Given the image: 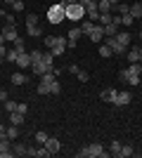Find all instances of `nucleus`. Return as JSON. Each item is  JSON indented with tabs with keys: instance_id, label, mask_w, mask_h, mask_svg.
<instances>
[{
	"instance_id": "39",
	"label": "nucleus",
	"mask_w": 142,
	"mask_h": 158,
	"mask_svg": "<svg viewBox=\"0 0 142 158\" xmlns=\"http://www.w3.org/2000/svg\"><path fill=\"white\" fill-rule=\"evenodd\" d=\"M118 151H121V142H111V153L118 156Z\"/></svg>"
},
{
	"instance_id": "36",
	"label": "nucleus",
	"mask_w": 142,
	"mask_h": 158,
	"mask_svg": "<svg viewBox=\"0 0 142 158\" xmlns=\"http://www.w3.org/2000/svg\"><path fill=\"white\" fill-rule=\"evenodd\" d=\"M111 54H114V52H111V47H109V45H100V57H111Z\"/></svg>"
},
{
	"instance_id": "10",
	"label": "nucleus",
	"mask_w": 142,
	"mask_h": 158,
	"mask_svg": "<svg viewBox=\"0 0 142 158\" xmlns=\"http://www.w3.org/2000/svg\"><path fill=\"white\" fill-rule=\"evenodd\" d=\"M116 40H118V45H123V47H128V43H130V38H133V35H130V31H118L114 35Z\"/></svg>"
},
{
	"instance_id": "7",
	"label": "nucleus",
	"mask_w": 142,
	"mask_h": 158,
	"mask_svg": "<svg viewBox=\"0 0 142 158\" xmlns=\"http://www.w3.org/2000/svg\"><path fill=\"white\" fill-rule=\"evenodd\" d=\"M0 31H2V35H5L7 43H14V40L19 38V35H17V26H10V24H7V26L0 28Z\"/></svg>"
},
{
	"instance_id": "11",
	"label": "nucleus",
	"mask_w": 142,
	"mask_h": 158,
	"mask_svg": "<svg viewBox=\"0 0 142 158\" xmlns=\"http://www.w3.org/2000/svg\"><path fill=\"white\" fill-rule=\"evenodd\" d=\"M14 64L19 66V69H28V66H31V57H28V52H21L19 57H17Z\"/></svg>"
},
{
	"instance_id": "52",
	"label": "nucleus",
	"mask_w": 142,
	"mask_h": 158,
	"mask_svg": "<svg viewBox=\"0 0 142 158\" xmlns=\"http://www.w3.org/2000/svg\"><path fill=\"white\" fill-rule=\"evenodd\" d=\"M137 38H140V40H142V31H140V33H137Z\"/></svg>"
},
{
	"instance_id": "23",
	"label": "nucleus",
	"mask_w": 142,
	"mask_h": 158,
	"mask_svg": "<svg viewBox=\"0 0 142 158\" xmlns=\"http://www.w3.org/2000/svg\"><path fill=\"white\" fill-rule=\"evenodd\" d=\"M26 80H28V78H26L21 71H19V73H12V83H14V85H24Z\"/></svg>"
},
{
	"instance_id": "33",
	"label": "nucleus",
	"mask_w": 142,
	"mask_h": 158,
	"mask_svg": "<svg viewBox=\"0 0 142 158\" xmlns=\"http://www.w3.org/2000/svg\"><path fill=\"white\" fill-rule=\"evenodd\" d=\"M2 104H5V111H7V113L17 111V102H12V99H7V102H2Z\"/></svg>"
},
{
	"instance_id": "28",
	"label": "nucleus",
	"mask_w": 142,
	"mask_h": 158,
	"mask_svg": "<svg viewBox=\"0 0 142 158\" xmlns=\"http://www.w3.org/2000/svg\"><path fill=\"white\" fill-rule=\"evenodd\" d=\"M17 57H19V52H17V50L12 47V50H7V54H5V61H12V64H14V61H17Z\"/></svg>"
},
{
	"instance_id": "22",
	"label": "nucleus",
	"mask_w": 142,
	"mask_h": 158,
	"mask_svg": "<svg viewBox=\"0 0 142 158\" xmlns=\"http://www.w3.org/2000/svg\"><path fill=\"white\" fill-rule=\"evenodd\" d=\"M81 35H83V31H81V26H74V28H71V31H69V35H67V40H74V43H76V40L81 38Z\"/></svg>"
},
{
	"instance_id": "2",
	"label": "nucleus",
	"mask_w": 142,
	"mask_h": 158,
	"mask_svg": "<svg viewBox=\"0 0 142 158\" xmlns=\"http://www.w3.org/2000/svg\"><path fill=\"white\" fill-rule=\"evenodd\" d=\"M64 14H67V19H71V24H76V21H83V17H85V7H83L81 2H71V5L67 2Z\"/></svg>"
},
{
	"instance_id": "55",
	"label": "nucleus",
	"mask_w": 142,
	"mask_h": 158,
	"mask_svg": "<svg viewBox=\"0 0 142 158\" xmlns=\"http://www.w3.org/2000/svg\"><path fill=\"white\" fill-rule=\"evenodd\" d=\"M140 2H142V0H140Z\"/></svg>"
},
{
	"instance_id": "43",
	"label": "nucleus",
	"mask_w": 142,
	"mask_h": 158,
	"mask_svg": "<svg viewBox=\"0 0 142 158\" xmlns=\"http://www.w3.org/2000/svg\"><path fill=\"white\" fill-rule=\"evenodd\" d=\"M69 71H71V73L76 76V73H78V66H76V64H69Z\"/></svg>"
},
{
	"instance_id": "3",
	"label": "nucleus",
	"mask_w": 142,
	"mask_h": 158,
	"mask_svg": "<svg viewBox=\"0 0 142 158\" xmlns=\"http://www.w3.org/2000/svg\"><path fill=\"white\" fill-rule=\"evenodd\" d=\"M78 158H107V151L102 149V144H88L78 151Z\"/></svg>"
},
{
	"instance_id": "9",
	"label": "nucleus",
	"mask_w": 142,
	"mask_h": 158,
	"mask_svg": "<svg viewBox=\"0 0 142 158\" xmlns=\"http://www.w3.org/2000/svg\"><path fill=\"white\" fill-rule=\"evenodd\" d=\"M90 40H93V43H100V40H104V28H102L100 24H95V28L90 31Z\"/></svg>"
},
{
	"instance_id": "26",
	"label": "nucleus",
	"mask_w": 142,
	"mask_h": 158,
	"mask_svg": "<svg viewBox=\"0 0 142 158\" xmlns=\"http://www.w3.org/2000/svg\"><path fill=\"white\" fill-rule=\"evenodd\" d=\"M118 156H121V158L133 156V146H130V144H121V151H118Z\"/></svg>"
},
{
	"instance_id": "51",
	"label": "nucleus",
	"mask_w": 142,
	"mask_h": 158,
	"mask_svg": "<svg viewBox=\"0 0 142 158\" xmlns=\"http://www.w3.org/2000/svg\"><path fill=\"white\" fill-rule=\"evenodd\" d=\"M2 64H5V57H0V66H2Z\"/></svg>"
},
{
	"instance_id": "17",
	"label": "nucleus",
	"mask_w": 142,
	"mask_h": 158,
	"mask_svg": "<svg viewBox=\"0 0 142 158\" xmlns=\"http://www.w3.org/2000/svg\"><path fill=\"white\" fill-rule=\"evenodd\" d=\"M95 28V21H90V19H83L81 21V31H83V35H90V31Z\"/></svg>"
},
{
	"instance_id": "40",
	"label": "nucleus",
	"mask_w": 142,
	"mask_h": 158,
	"mask_svg": "<svg viewBox=\"0 0 142 158\" xmlns=\"http://www.w3.org/2000/svg\"><path fill=\"white\" fill-rule=\"evenodd\" d=\"M17 111L26 116V113H28V104H17Z\"/></svg>"
},
{
	"instance_id": "38",
	"label": "nucleus",
	"mask_w": 142,
	"mask_h": 158,
	"mask_svg": "<svg viewBox=\"0 0 142 158\" xmlns=\"http://www.w3.org/2000/svg\"><path fill=\"white\" fill-rule=\"evenodd\" d=\"M12 7H14V12H24V0H14Z\"/></svg>"
},
{
	"instance_id": "24",
	"label": "nucleus",
	"mask_w": 142,
	"mask_h": 158,
	"mask_svg": "<svg viewBox=\"0 0 142 158\" xmlns=\"http://www.w3.org/2000/svg\"><path fill=\"white\" fill-rule=\"evenodd\" d=\"M118 21H121V26H128V28H130V24H133L135 19H133V17H130V12H128V14H118Z\"/></svg>"
},
{
	"instance_id": "8",
	"label": "nucleus",
	"mask_w": 142,
	"mask_h": 158,
	"mask_svg": "<svg viewBox=\"0 0 142 158\" xmlns=\"http://www.w3.org/2000/svg\"><path fill=\"white\" fill-rule=\"evenodd\" d=\"M130 94L128 92H116V97H114V102H111V104H116V106H128L130 104Z\"/></svg>"
},
{
	"instance_id": "25",
	"label": "nucleus",
	"mask_w": 142,
	"mask_h": 158,
	"mask_svg": "<svg viewBox=\"0 0 142 158\" xmlns=\"http://www.w3.org/2000/svg\"><path fill=\"white\" fill-rule=\"evenodd\" d=\"M43 54L41 50H33V52H28V57H31V64H38V61H43Z\"/></svg>"
},
{
	"instance_id": "46",
	"label": "nucleus",
	"mask_w": 142,
	"mask_h": 158,
	"mask_svg": "<svg viewBox=\"0 0 142 158\" xmlns=\"http://www.w3.org/2000/svg\"><path fill=\"white\" fill-rule=\"evenodd\" d=\"M7 40H5V35H2V31H0V45H5Z\"/></svg>"
},
{
	"instance_id": "29",
	"label": "nucleus",
	"mask_w": 142,
	"mask_h": 158,
	"mask_svg": "<svg viewBox=\"0 0 142 158\" xmlns=\"http://www.w3.org/2000/svg\"><path fill=\"white\" fill-rule=\"evenodd\" d=\"M114 10L118 14H128L130 12V5H126V2H118V5H114Z\"/></svg>"
},
{
	"instance_id": "54",
	"label": "nucleus",
	"mask_w": 142,
	"mask_h": 158,
	"mask_svg": "<svg viewBox=\"0 0 142 158\" xmlns=\"http://www.w3.org/2000/svg\"><path fill=\"white\" fill-rule=\"evenodd\" d=\"M0 90H2V87H0Z\"/></svg>"
},
{
	"instance_id": "13",
	"label": "nucleus",
	"mask_w": 142,
	"mask_h": 158,
	"mask_svg": "<svg viewBox=\"0 0 142 158\" xmlns=\"http://www.w3.org/2000/svg\"><path fill=\"white\" fill-rule=\"evenodd\" d=\"M130 17H133V19H142V2L140 0L130 5Z\"/></svg>"
},
{
	"instance_id": "31",
	"label": "nucleus",
	"mask_w": 142,
	"mask_h": 158,
	"mask_svg": "<svg viewBox=\"0 0 142 158\" xmlns=\"http://www.w3.org/2000/svg\"><path fill=\"white\" fill-rule=\"evenodd\" d=\"M14 50H17V52H26V45H24V38H17L14 40Z\"/></svg>"
},
{
	"instance_id": "49",
	"label": "nucleus",
	"mask_w": 142,
	"mask_h": 158,
	"mask_svg": "<svg viewBox=\"0 0 142 158\" xmlns=\"http://www.w3.org/2000/svg\"><path fill=\"white\" fill-rule=\"evenodd\" d=\"M109 2H111V5H118V2H121V0H109Z\"/></svg>"
},
{
	"instance_id": "12",
	"label": "nucleus",
	"mask_w": 142,
	"mask_h": 158,
	"mask_svg": "<svg viewBox=\"0 0 142 158\" xmlns=\"http://www.w3.org/2000/svg\"><path fill=\"white\" fill-rule=\"evenodd\" d=\"M5 135H7L10 142H14V139L19 137V125H12V123H10V127H5Z\"/></svg>"
},
{
	"instance_id": "42",
	"label": "nucleus",
	"mask_w": 142,
	"mask_h": 158,
	"mask_svg": "<svg viewBox=\"0 0 142 158\" xmlns=\"http://www.w3.org/2000/svg\"><path fill=\"white\" fill-rule=\"evenodd\" d=\"M5 19H7V24H10V26H17V24H14V14H5Z\"/></svg>"
},
{
	"instance_id": "27",
	"label": "nucleus",
	"mask_w": 142,
	"mask_h": 158,
	"mask_svg": "<svg viewBox=\"0 0 142 158\" xmlns=\"http://www.w3.org/2000/svg\"><path fill=\"white\" fill-rule=\"evenodd\" d=\"M36 92H38V94H50V83H43V80H41L38 87H36Z\"/></svg>"
},
{
	"instance_id": "14",
	"label": "nucleus",
	"mask_w": 142,
	"mask_h": 158,
	"mask_svg": "<svg viewBox=\"0 0 142 158\" xmlns=\"http://www.w3.org/2000/svg\"><path fill=\"white\" fill-rule=\"evenodd\" d=\"M24 118H26V116H24V113H19V111H12V113H10V123H12V125H21V123H24Z\"/></svg>"
},
{
	"instance_id": "19",
	"label": "nucleus",
	"mask_w": 142,
	"mask_h": 158,
	"mask_svg": "<svg viewBox=\"0 0 142 158\" xmlns=\"http://www.w3.org/2000/svg\"><path fill=\"white\" fill-rule=\"evenodd\" d=\"M12 151H14V156H28V146L26 144H14Z\"/></svg>"
},
{
	"instance_id": "50",
	"label": "nucleus",
	"mask_w": 142,
	"mask_h": 158,
	"mask_svg": "<svg viewBox=\"0 0 142 158\" xmlns=\"http://www.w3.org/2000/svg\"><path fill=\"white\" fill-rule=\"evenodd\" d=\"M2 2H5V5H12V2H14V0H2Z\"/></svg>"
},
{
	"instance_id": "45",
	"label": "nucleus",
	"mask_w": 142,
	"mask_h": 158,
	"mask_svg": "<svg viewBox=\"0 0 142 158\" xmlns=\"http://www.w3.org/2000/svg\"><path fill=\"white\" fill-rule=\"evenodd\" d=\"M5 54H7V47H5V45H0V57H5Z\"/></svg>"
},
{
	"instance_id": "20",
	"label": "nucleus",
	"mask_w": 142,
	"mask_h": 158,
	"mask_svg": "<svg viewBox=\"0 0 142 158\" xmlns=\"http://www.w3.org/2000/svg\"><path fill=\"white\" fill-rule=\"evenodd\" d=\"M114 97H116V90H102V92H100L102 102H114Z\"/></svg>"
},
{
	"instance_id": "35",
	"label": "nucleus",
	"mask_w": 142,
	"mask_h": 158,
	"mask_svg": "<svg viewBox=\"0 0 142 158\" xmlns=\"http://www.w3.org/2000/svg\"><path fill=\"white\" fill-rule=\"evenodd\" d=\"M59 92H62V85L57 80H52V83H50V94H59Z\"/></svg>"
},
{
	"instance_id": "48",
	"label": "nucleus",
	"mask_w": 142,
	"mask_h": 158,
	"mask_svg": "<svg viewBox=\"0 0 142 158\" xmlns=\"http://www.w3.org/2000/svg\"><path fill=\"white\" fill-rule=\"evenodd\" d=\"M137 54H140V61H142V47H137Z\"/></svg>"
},
{
	"instance_id": "53",
	"label": "nucleus",
	"mask_w": 142,
	"mask_h": 158,
	"mask_svg": "<svg viewBox=\"0 0 142 158\" xmlns=\"http://www.w3.org/2000/svg\"><path fill=\"white\" fill-rule=\"evenodd\" d=\"M95 2H100V0H95Z\"/></svg>"
},
{
	"instance_id": "32",
	"label": "nucleus",
	"mask_w": 142,
	"mask_h": 158,
	"mask_svg": "<svg viewBox=\"0 0 142 158\" xmlns=\"http://www.w3.org/2000/svg\"><path fill=\"white\" fill-rule=\"evenodd\" d=\"M107 24H111V12L100 14V26H107Z\"/></svg>"
},
{
	"instance_id": "15",
	"label": "nucleus",
	"mask_w": 142,
	"mask_h": 158,
	"mask_svg": "<svg viewBox=\"0 0 142 158\" xmlns=\"http://www.w3.org/2000/svg\"><path fill=\"white\" fill-rule=\"evenodd\" d=\"M111 10H114V5H111L109 0H100V2H97V12H100V14H104V12H111Z\"/></svg>"
},
{
	"instance_id": "1",
	"label": "nucleus",
	"mask_w": 142,
	"mask_h": 158,
	"mask_svg": "<svg viewBox=\"0 0 142 158\" xmlns=\"http://www.w3.org/2000/svg\"><path fill=\"white\" fill-rule=\"evenodd\" d=\"M43 40H45V45L50 47V52H52L54 57H62L64 50H67V43H69V40L62 38V35H47V38H43Z\"/></svg>"
},
{
	"instance_id": "4",
	"label": "nucleus",
	"mask_w": 142,
	"mask_h": 158,
	"mask_svg": "<svg viewBox=\"0 0 142 158\" xmlns=\"http://www.w3.org/2000/svg\"><path fill=\"white\" fill-rule=\"evenodd\" d=\"M64 7H67V2H57V5H52L50 10H47V21H50V24H62V21L67 19Z\"/></svg>"
},
{
	"instance_id": "30",
	"label": "nucleus",
	"mask_w": 142,
	"mask_h": 158,
	"mask_svg": "<svg viewBox=\"0 0 142 158\" xmlns=\"http://www.w3.org/2000/svg\"><path fill=\"white\" fill-rule=\"evenodd\" d=\"M126 54H128V61H130V64H135V61H140V54H137V47H135V50H128Z\"/></svg>"
},
{
	"instance_id": "41",
	"label": "nucleus",
	"mask_w": 142,
	"mask_h": 158,
	"mask_svg": "<svg viewBox=\"0 0 142 158\" xmlns=\"http://www.w3.org/2000/svg\"><path fill=\"white\" fill-rule=\"evenodd\" d=\"M88 19L90 21H100V12H88Z\"/></svg>"
},
{
	"instance_id": "44",
	"label": "nucleus",
	"mask_w": 142,
	"mask_h": 158,
	"mask_svg": "<svg viewBox=\"0 0 142 158\" xmlns=\"http://www.w3.org/2000/svg\"><path fill=\"white\" fill-rule=\"evenodd\" d=\"M0 102H7V92L5 90H0Z\"/></svg>"
},
{
	"instance_id": "47",
	"label": "nucleus",
	"mask_w": 142,
	"mask_h": 158,
	"mask_svg": "<svg viewBox=\"0 0 142 158\" xmlns=\"http://www.w3.org/2000/svg\"><path fill=\"white\" fill-rule=\"evenodd\" d=\"M0 135H5V125L2 123H0Z\"/></svg>"
},
{
	"instance_id": "21",
	"label": "nucleus",
	"mask_w": 142,
	"mask_h": 158,
	"mask_svg": "<svg viewBox=\"0 0 142 158\" xmlns=\"http://www.w3.org/2000/svg\"><path fill=\"white\" fill-rule=\"evenodd\" d=\"M31 69H33V76H43L45 71H50V69H47L43 61H38V64H31Z\"/></svg>"
},
{
	"instance_id": "5",
	"label": "nucleus",
	"mask_w": 142,
	"mask_h": 158,
	"mask_svg": "<svg viewBox=\"0 0 142 158\" xmlns=\"http://www.w3.org/2000/svg\"><path fill=\"white\" fill-rule=\"evenodd\" d=\"M26 33L31 38H41L43 35V28H41V24H38V17H36V14H26Z\"/></svg>"
},
{
	"instance_id": "37",
	"label": "nucleus",
	"mask_w": 142,
	"mask_h": 158,
	"mask_svg": "<svg viewBox=\"0 0 142 158\" xmlns=\"http://www.w3.org/2000/svg\"><path fill=\"white\" fill-rule=\"evenodd\" d=\"M76 78L81 80V83H88V78H90V76H88V71H83V69H78V73H76Z\"/></svg>"
},
{
	"instance_id": "34",
	"label": "nucleus",
	"mask_w": 142,
	"mask_h": 158,
	"mask_svg": "<svg viewBox=\"0 0 142 158\" xmlns=\"http://www.w3.org/2000/svg\"><path fill=\"white\" fill-rule=\"evenodd\" d=\"M50 137V135H47V132H43V130H38L36 132V142H38V144H45V139Z\"/></svg>"
},
{
	"instance_id": "18",
	"label": "nucleus",
	"mask_w": 142,
	"mask_h": 158,
	"mask_svg": "<svg viewBox=\"0 0 142 158\" xmlns=\"http://www.w3.org/2000/svg\"><path fill=\"white\" fill-rule=\"evenodd\" d=\"M126 71H128L130 76H142V61H135V64H130Z\"/></svg>"
},
{
	"instance_id": "16",
	"label": "nucleus",
	"mask_w": 142,
	"mask_h": 158,
	"mask_svg": "<svg viewBox=\"0 0 142 158\" xmlns=\"http://www.w3.org/2000/svg\"><path fill=\"white\" fill-rule=\"evenodd\" d=\"M104 28V38H109V35H116V33H118V24H114V21H111V24H107V26H102Z\"/></svg>"
},
{
	"instance_id": "6",
	"label": "nucleus",
	"mask_w": 142,
	"mask_h": 158,
	"mask_svg": "<svg viewBox=\"0 0 142 158\" xmlns=\"http://www.w3.org/2000/svg\"><path fill=\"white\" fill-rule=\"evenodd\" d=\"M45 149L50 151V156H54V153H59V149H62L59 139H54V137H47V139H45Z\"/></svg>"
}]
</instances>
